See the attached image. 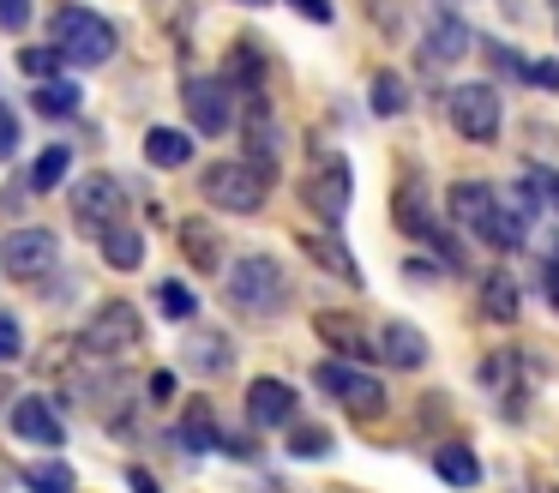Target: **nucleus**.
<instances>
[{
    "mask_svg": "<svg viewBox=\"0 0 559 493\" xmlns=\"http://www.w3.org/2000/svg\"><path fill=\"white\" fill-rule=\"evenodd\" d=\"M469 24L457 19L451 7H433V19H427V43H421V67L427 72H451L463 55H469Z\"/></svg>",
    "mask_w": 559,
    "mask_h": 493,
    "instance_id": "9d476101",
    "label": "nucleus"
},
{
    "mask_svg": "<svg viewBox=\"0 0 559 493\" xmlns=\"http://www.w3.org/2000/svg\"><path fill=\"white\" fill-rule=\"evenodd\" d=\"M223 79L241 84V91H259V79H265V60H259L253 43H235L229 48V67H223Z\"/></svg>",
    "mask_w": 559,
    "mask_h": 493,
    "instance_id": "b1692460",
    "label": "nucleus"
},
{
    "mask_svg": "<svg viewBox=\"0 0 559 493\" xmlns=\"http://www.w3.org/2000/svg\"><path fill=\"white\" fill-rule=\"evenodd\" d=\"M379 355H385L391 367H421V361H427V337L415 331V325L391 319V325H379Z\"/></svg>",
    "mask_w": 559,
    "mask_h": 493,
    "instance_id": "a211bd4d",
    "label": "nucleus"
},
{
    "mask_svg": "<svg viewBox=\"0 0 559 493\" xmlns=\"http://www.w3.org/2000/svg\"><path fill=\"white\" fill-rule=\"evenodd\" d=\"M433 469H439V481H451V488H475V481H481V457H475L469 445H439Z\"/></svg>",
    "mask_w": 559,
    "mask_h": 493,
    "instance_id": "aec40b11",
    "label": "nucleus"
},
{
    "mask_svg": "<svg viewBox=\"0 0 559 493\" xmlns=\"http://www.w3.org/2000/svg\"><path fill=\"white\" fill-rule=\"evenodd\" d=\"M481 307H487V319H518V283H511V271H493L481 283Z\"/></svg>",
    "mask_w": 559,
    "mask_h": 493,
    "instance_id": "393cba45",
    "label": "nucleus"
},
{
    "mask_svg": "<svg viewBox=\"0 0 559 493\" xmlns=\"http://www.w3.org/2000/svg\"><path fill=\"white\" fill-rule=\"evenodd\" d=\"M31 24V0H0V31H25Z\"/></svg>",
    "mask_w": 559,
    "mask_h": 493,
    "instance_id": "f704fd0d",
    "label": "nucleus"
},
{
    "mask_svg": "<svg viewBox=\"0 0 559 493\" xmlns=\"http://www.w3.org/2000/svg\"><path fill=\"white\" fill-rule=\"evenodd\" d=\"M547 295H554V307H559V265H547Z\"/></svg>",
    "mask_w": 559,
    "mask_h": 493,
    "instance_id": "ea45409f",
    "label": "nucleus"
},
{
    "mask_svg": "<svg viewBox=\"0 0 559 493\" xmlns=\"http://www.w3.org/2000/svg\"><path fill=\"white\" fill-rule=\"evenodd\" d=\"M61 67H67L61 48H19V72L37 79V84H55V79H61Z\"/></svg>",
    "mask_w": 559,
    "mask_h": 493,
    "instance_id": "a878e982",
    "label": "nucleus"
},
{
    "mask_svg": "<svg viewBox=\"0 0 559 493\" xmlns=\"http://www.w3.org/2000/svg\"><path fill=\"white\" fill-rule=\"evenodd\" d=\"M145 163L151 168H187L193 163V139L175 132V127H151L145 132Z\"/></svg>",
    "mask_w": 559,
    "mask_h": 493,
    "instance_id": "6ab92c4d",
    "label": "nucleus"
},
{
    "mask_svg": "<svg viewBox=\"0 0 559 493\" xmlns=\"http://www.w3.org/2000/svg\"><path fill=\"white\" fill-rule=\"evenodd\" d=\"M55 48L67 55V67H103L115 55V24L91 7H67L55 19Z\"/></svg>",
    "mask_w": 559,
    "mask_h": 493,
    "instance_id": "7ed1b4c3",
    "label": "nucleus"
},
{
    "mask_svg": "<svg viewBox=\"0 0 559 493\" xmlns=\"http://www.w3.org/2000/svg\"><path fill=\"white\" fill-rule=\"evenodd\" d=\"M307 204H313L325 223H343L355 199V175H349V156L343 151H313V175H307Z\"/></svg>",
    "mask_w": 559,
    "mask_h": 493,
    "instance_id": "0eeeda50",
    "label": "nucleus"
},
{
    "mask_svg": "<svg viewBox=\"0 0 559 493\" xmlns=\"http://www.w3.org/2000/svg\"><path fill=\"white\" fill-rule=\"evenodd\" d=\"M289 451H295V457H325V451H331V433H325V427H295Z\"/></svg>",
    "mask_w": 559,
    "mask_h": 493,
    "instance_id": "7c9ffc66",
    "label": "nucleus"
},
{
    "mask_svg": "<svg viewBox=\"0 0 559 493\" xmlns=\"http://www.w3.org/2000/svg\"><path fill=\"white\" fill-rule=\"evenodd\" d=\"M67 163H73V151H67V144H49V151L37 156V168H31V192H55L67 175Z\"/></svg>",
    "mask_w": 559,
    "mask_h": 493,
    "instance_id": "bb28decb",
    "label": "nucleus"
},
{
    "mask_svg": "<svg viewBox=\"0 0 559 493\" xmlns=\"http://www.w3.org/2000/svg\"><path fill=\"white\" fill-rule=\"evenodd\" d=\"M241 7H271V0H241Z\"/></svg>",
    "mask_w": 559,
    "mask_h": 493,
    "instance_id": "37998d69",
    "label": "nucleus"
},
{
    "mask_svg": "<svg viewBox=\"0 0 559 493\" xmlns=\"http://www.w3.org/2000/svg\"><path fill=\"white\" fill-rule=\"evenodd\" d=\"M25 488L31 493H67V488H73V469H67V463H31L25 469Z\"/></svg>",
    "mask_w": 559,
    "mask_h": 493,
    "instance_id": "c756f323",
    "label": "nucleus"
},
{
    "mask_svg": "<svg viewBox=\"0 0 559 493\" xmlns=\"http://www.w3.org/2000/svg\"><path fill=\"white\" fill-rule=\"evenodd\" d=\"M7 397H13V385H7V379H0V409H7Z\"/></svg>",
    "mask_w": 559,
    "mask_h": 493,
    "instance_id": "79ce46f5",
    "label": "nucleus"
},
{
    "mask_svg": "<svg viewBox=\"0 0 559 493\" xmlns=\"http://www.w3.org/2000/svg\"><path fill=\"white\" fill-rule=\"evenodd\" d=\"M103 259L115 265V271H139V265H145V235H139V228H109V235H103Z\"/></svg>",
    "mask_w": 559,
    "mask_h": 493,
    "instance_id": "4be33fe9",
    "label": "nucleus"
},
{
    "mask_svg": "<svg viewBox=\"0 0 559 493\" xmlns=\"http://www.w3.org/2000/svg\"><path fill=\"white\" fill-rule=\"evenodd\" d=\"M25 355V331H19L13 313H0V361H19Z\"/></svg>",
    "mask_w": 559,
    "mask_h": 493,
    "instance_id": "2f4dec72",
    "label": "nucleus"
},
{
    "mask_svg": "<svg viewBox=\"0 0 559 493\" xmlns=\"http://www.w3.org/2000/svg\"><path fill=\"white\" fill-rule=\"evenodd\" d=\"M175 439L187 445V451H211V445H223L229 433L217 427V415H211V397H187V409H181V433Z\"/></svg>",
    "mask_w": 559,
    "mask_h": 493,
    "instance_id": "f3484780",
    "label": "nucleus"
},
{
    "mask_svg": "<svg viewBox=\"0 0 559 493\" xmlns=\"http://www.w3.org/2000/svg\"><path fill=\"white\" fill-rule=\"evenodd\" d=\"M13 433L25 445H43V451H55V445L67 439V427H61V415H55V403H43V397H19L13 403Z\"/></svg>",
    "mask_w": 559,
    "mask_h": 493,
    "instance_id": "ddd939ff",
    "label": "nucleus"
},
{
    "mask_svg": "<svg viewBox=\"0 0 559 493\" xmlns=\"http://www.w3.org/2000/svg\"><path fill=\"white\" fill-rule=\"evenodd\" d=\"M217 343H223V337H199V349H193V361H199L205 373L229 367V349H217Z\"/></svg>",
    "mask_w": 559,
    "mask_h": 493,
    "instance_id": "473e14b6",
    "label": "nucleus"
},
{
    "mask_svg": "<svg viewBox=\"0 0 559 493\" xmlns=\"http://www.w3.org/2000/svg\"><path fill=\"white\" fill-rule=\"evenodd\" d=\"M175 240H181V253H187V265L193 271H223V240H217V228L205 223V216H187V223H175Z\"/></svg>",
    "mask_w": 559,
    "mask_h": 493,
    "instance_id": "dca6fc26",
    "label": "nucleus"
},
{
    "mask_svg": "<svg viewBox=\"0 0 559 493\" xmlns=\"http://www.w3.org/2000/svg\"><path fill=\"white\" fill-rule=\"evenodd\" d=\"M187 115L199 132L235 127V84L229 79H187Z\"/></svg>",
    "mask_w": 559,
    "mask_h": 493,
    "instance_id": "9b49d317",
    "label": "nucleus"
},
{
    "mask_svg": "<svg viewBox=\"0 0 559 493\" xmlns=\"http://www.w3.org/2000/svg\"><path fill=\"white\" fill-rule=\"evenodd\" d=\"M301 247H307V259L325 265V271H331V277H343V283H355V277H361V271H355V259L343 253V240H337V235H301Z\"/></svg>",
    "mask_w": 559,
    "mask_h": 493,
    "instance_id": "412c9836",
    "label": "nucleus"
},
{
    "mask_svg": "<svg viewBox=\"0 0 559 493\" xmlns=\"http://www.w3.org/2000/svg\"><path fill=\"white\" fill-rule=\"evenodd\" d=\"M313 379H319V391H331L355 421H379V415H385V385H379L373 373L349 367V361H319Z\"/></svg>",
    "mask_w": 559,
    "mask_h": 493,
    "instance_id": "423d86ee",
    "label": "nucleus"
},
{
    "mask_svg": "<svg viewBox=\"0 0 559 493\" xmlns=\"http://www.w3.org/2000/svg\"><path fill=\"white\" fill-rule=\"evenodd\" d=\"M145 343V319H139V307H127V301H103L97 313L85 319V331H79V349L85 355H133V349Z\"/></svg>",
    "mask_w": 559,
    "mask_h": 493,
    "instance_id": "20e7f679",
    "label": "nucleus"
},
{
    "mask_svg": "<svg viewBox=\"0 0 559 493\" xmlns=\"http://www.w3.org/2000/svg\"><path fill=\"white\" fill-rule=\"evenodd\" d=\"M19 151V115H13V103H0V163Z\"/></svg>",
    "mask_w": 559,
    "mask_h": 493,
    "instance_id": "72a5a7b5",
    "label": "nucleus"
},
{
    "mask_svg": "<svg viewBox=\"0 0 559 493\" xmlns=\"http://www.w3.org/2000/svg\"><path fill=\"white\" fill-rule=\"evenodd\" d=\"M313 331H319V343H331L343 361H367V355H379V343L367 337V325L355 319V313H319Z\"/></svg>",
    "mask_w": 559,
    "mask_h": 493,
    "instance_id": "4468645a",
    "label": "nucleus"
},
{
    "mask_svg": "<svg viewBox=\"0 0 559 493\" xmlns=\"http://www.w3.org/2000/svg\"><path fill=\"white\" fill-rule=\"evenodd\" d=\"M151 397H157V403H169V397H175V379H169V373H157V379H151Z\"/></svg>",
    "mask_w": 559,
    "mask_h": 493,
    "instance_id": "4c0bfd02",
    "label": "nucleus"
},
{
    "mask_svg": "<svg viewBox=\"0 0 559 493\" xmlns=\"http://www.w3.org/2000/svg\"><path fill=\"white\" fill-rule=\"evenodd\" d=\"M55 235L49 228H13L7 235V247H0V265H7V277L13 283H37V277L55 271Z\"/></svg>",
    "mask_w": 559,
    "mask_h": 493,
    "instance_id": "1a4fd4ad",
    "label": "nucleus"
},
{
    "mask_svg": "<svg viewBox=\"0 0 559 493\" xmlns=\"http://www.w3.org/2000/svg\"><path fill=\"white\" fill-rule=\"evenodd\" d=\"M133 488H139V493H163V488H157V476H151V469H133Z\"/></svg>",
    "mask_w": 559,
    "mask_h": 493,
    "instance_id": "58836bf2",
    "label": "nucleus"
},
{
    "mask_svg": "<svg viewBox=\"0 0 559 493\" xmlns=\"http://www.w3.org/2000/svg\"><path fill=\"white\" fill-rule=\"evenodd\" d=\"M373 108H379V115H403V108H409V84H403L397 79V72H379V79H373Z\"/></svg>",
    "mask_w": 559,
    "mask_h": 493,
    "instance_id": "cd10ccee",
    "label": "nucleus"
},
{
    "mask_svg": "<svg viewBox=\"0 0 559 493\" xmlns=\"http://www.w3.org/2000/svg\"><path fill=\"white\" fill-rule=\"evenodd\" d=\"M289 283H283V265L265 259V253H247V259L229 265V307L247 313V319H265V313L283 307Z\"/></svg>",
    "mask_w": 559,
    "mask_h": 493,
    "instance_id": "f03ea898",
    "label": "nucleus"
},
{
    "mask_svg": "<svg viewBox=\"0 0 559 493\" xmlns=\"http://www.w3.org/2000/svg\"><path fill=\"white\" fill-rule=\"evenodd\" d=\"M157 307H163V319H193V313H199V295L169 277V283H157Z\"/></svg>",
    "mask_w": 559,
    "mask_h": 493,
    "instance_id": "c85d7f7f",
    "label": "nucleus"
},
{
    "mask_svg": "<svg viewBox=\"0 0 559 493\" xmlns=\"http://www.w3.org/2000/svg\"><path fill=\"white\" fill-rule=\"evenodd\" d=\"M301 19H313V24H331V0H289Z\"/></svg>",
    "mask_w": 559,
    "mask_h": 493,
    "instance_id": "e433bc0d",
    "label": "nucleus"
},
{
    "mask_svg": "<svg viewBox=\"0 0 559 493\" xmlns=\"http://www.w3.org/2000/svg\"><path fill=\"white\" fill-rule=\"evenodd\" d=\"M542 187H547V199L559 204V175H542Z\"/></svg>",
    "mask_w": 559,
    "mask_h": 493,
    "instance_id": "a19ab883",
    "label": "nucleus"
},
{
    "mask_svg": "<svg viewBox=\"0 0 559 493\" xmlns=\"http://www.w3.org/2000/svg\"><path fill=\"white\" fill-rule=\"evenodd\" d=\"M391 216H397V228H403V235H415V240H427V247H439L445 259H457L451 235L433 223V211H427V199H421L415 187H397V204H391Z\"/></svg>",
    "mask_w": 559,
    "mask_h": 493,
    "instance_id": "f8f14e48",
    "label": "nucleus"
},
{
    "mask_svg": "<svg viewBox=\"0 0 559 493\" xmlns=\"http://www.w3.org/2000/svg\"><path fill=\"white\" fill-rule=\"evenodd\" d=\"M199 192H205L211 204H223V211H235V216H253L271 192V168L247 163V156H229V163H211L205 175H199Z\"/></svg>",
    "mask_w": 559,
    "mask_h": 493,
    "instance_id": "f257e3e1",
    "label": "nucleus"
},
{
    "mask_svg": "<svg viewBox=\"0 0 559 493\" xmlns=\"http://www.w3.org/2000/svg\"><path fill=\"white\" fill-rule=\"evenodd\" d=\"M530 84H542V91H559V60H530Z\"/></svg>",
    "mask_w": 559,
    "mask_h": 493,
    "instance_id": "c9c22d12",
    "label": "nucleus"
},
{
    "mask_svg": "<svg viewBox=\"0 0 559 493\" xmlns=\"http://www.w3.org/2000/svg\"><path fill=\"white\" fill-rule=\"evenodd\" d=\"M451 127L475 144H493L499 139V91L493 84H457L451 91Z\"/></svg>",
    "mask_w": 559,
    "mask_h": 493,
    "instance_id": "6e6552de",
    "label": "nucleus"
},
{
    "mask_svg": "<svg viewBox=\"0 0 559 493\" xmlns=\"http://www.w3.org/2000/svg\"><path fill=\"white\" fill-rule=\"evenodd\" d=\"M31 103H37V115L43 120H67V115H79V103H85V96H79V84H37V96H31Z\"/></svg>",
    "mask_w": 559,
    "mask_h": 493,
    "instance_id": "5701e85b",
    "label": "nucleus"
},
{
    "mask_svg": "<svg viewBox=\"0 0 559 493\" xmlns=\"http://www.w3.org/2000/svg\"><path fill=\"white\" fill-rule=\"evenodd\" d=\"M554 493H559V488H554Z\"/></svg>",
    "mask_w": 559,
    "mask_h": 493,
    "instance_id": "c03bdc74",
    "label": "nucleus"
},
{
    "mask_svg": "<svg viewBox=\"0 0 559 493\" xmlns=\"http://www.w3.org/2000/svg\"><path fill=\"white\" fill-rule=\"evenodd\" d=\"M247 421L253 427H283V421H295V391L283 379H253L247 385Z\"/></svg>",
    "mask_w": 559,
    "mask_h": 493,
    "instance_id": "2eb2a0df",
    "label": "nucleus"
},
{
    "mask_svg": "<svg viewBox=\"0 0 559 493\" xmlns=\"http://www.w3.org/2000/svg\"><path fill=\"white\" fill-rule=\"evenodd\" d=\"M73 223L85 228V235H97V240L109 235V228H121L127 223V187L115 175H103V168L85 175L73 187Z\"/></svg>",
    "mask_w": 559,
    "mask_h": 493,
    "instance_id": "39448f33",
    "label": "nucleus"
}]
</instances>
